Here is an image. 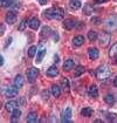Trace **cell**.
<instances>
[{"label":"cell","mask_w":117,"mask_h":123,"mask_svg":"<svg viewBox=\"0 0 117 123\" xmlns=\"http://www.w3.org/2000/svg\"><path fill=\"white\" fill-rule=\"evenodd\" d=\"M109 75H110V70L108 69L107 66H101L97 69V72H96V76H97L98 80H101V81L107 80L109 77Z\"/></svg>","instance_id":"obj_1"},{"label":"cell","mask_w":117,"mask_h":123,"mask_svg":"<svg viewBox=\"0 0 117 123\" xmlns=\"http://www.w3.org/2000/svg\"><path fill=\"white\" fill-rule=\"evenodd\" d=\"M110 39H111V35L108 32H102L98 35V41H99V45L102 47H107L109 45V42H110Z\"/></svg>","instance_id":"obj_2"},{"label":"cell","mask_w":117,"mask_h":123,"mask_svg":"<svg viewBox=\"0 0 117 123\" xmlns=\"http://www.w3.org/2000/svg\"><path fill=\"white\" fill-rule=\"evenodd\" d=\"M38 76H39V69L32 67V68H29L28 70H27V80H28V82H30V83H33L38 79Z\"/></svg>","instance_id":"obj_3"},{"label":"cell","mask_w":117,"mask_h":123,"mask_svg":"<svg viewBox=\"0 0 117 123\" xmlns=\"http://www.w3.org/2000/svg\"><path fill=\"white\" fill-rule=\"evenodd\" d=\"M18 87H15V86H11V87H7L6 88V90L4 92L5 95H6V97H14V96H17L18 95Z\"/></svg>","instance_id":"obj_4"},{"label":"cell","mask_w":117,"mask_h":123,"mask_svg":"<svg viewBox=\"0 0 117 123\" xmlns=\"http://www.w3.org/2000/svg\"><path fill=\"white\" fill-rule=\"evenodd\" d=\"M52 17H53V19H56V20L63 19V17H64V11L62 10V8H54V10H53V13H52Z\"/></svg>","instance_id":"obj_5"},{"label":"cell","mask_w":117,"mask_h":123,"mask_svg":"<svg viewBox=\"0 0 117 123\" xmlns=\"http://www.w3.org/2000/svg\"><path fill=\"white\" fill-rule=\"evenodd\" d=\"M88 53H89V59L90 60H96L99 55V53H98V49L95 47H90L88 49Z\"/></svg>","instance_id":"obj_6"},{"label":"cell","mask_w":117,"mask_h":123,"mask_svg":"<svg viewBox=\"0 0 117 123\" xmlns=\"http://www.w3.org/2000/svg\"><path fill=\"white\" fill-rule=\"evenodd\" d=\"M18 107H19V104L18 102H15V101H10V102H7V103L5 104V108H6V110L7 111H14L15 109H18Z\"/></svg>","instance_id":"obj_7"},{"label":"cell","mask_w":117,"mask_h":123,"mask_svg":"<svg viewBox=\"0 0 117 123\" xmlns=\"http://www.w3.org/2000/svg\"><path fill=\"white\" fill-rule=\"evenodd\" d=\"M6 22L10 24V25H13V24L17 22V15H15L14 12H8L6 14Z\"/></svg>","instance_id":"obj_8"},{"label":"cell","mask_w":117,"mask_h":123,"mask_svg":"<svg viewBox=\"0 0 117 123\" xmlns=\"http://www.w3.org/2000/svg\"><path fill=\"white\" fill-rule=\"evenodd\" d=\"M75 26H76V22H75L74 20L67 19L63 21V27L66 29H68V31H71L73 28H75Z\"/></svg>","instance_id":"obj_9"},{"label":"cell","mask_w":117,"mask_h":123,"mask_svg":"<svg viewBox=\"0 0 117 123\" xmlns=\"http://www.w3.org/2000/svg\"><path fill=\"white\" fill-rule=\"evenodd\" d=\"M45 55H46V48L42 46V47H41L39 50H38V56H36V60H35V62H36V63H40V62H41V61L43 60Z\"/></svg>","instance_id":"obj_10"},{"label":"cell","mask_w":117,"mask_h":123,"mask_svg":"<svg viewBox=\"0 0 117 123\" xmlns=\"http://www.w3.org/2000/svg\"><path fill=\"white\" fill-rule=\"evenodd\" d=\"M74 66H75L74 60H73V59H68V60H66V62L63 63V69L69 72V70H71V69L74 68Z\"/></svg>","instance_id":"obj_11"},{"label":"cell","mask_w":117,"mask_h":123,"mask_svg":"<svg viewBox=\"0 0 117 123\" xmlns=\"http://www.w3.org/2000/svg\"><path fill=\"white\" fill-rule=\"evenodd\" d=\"M28 25L32 29H38L40 27V20L38 18H32V19L29 20Z\"/></svg>","instance_id":"obj_12"},{"label":"cell","mask_w":117,"mask_h":123,"mask_svg":"<svg viewBox=\"0 0 117 123\" xmlns=\"http://www.w3.org/2000/svg\"><path fill=\"white\" fill-rule=\"evenodd\" d=\"M58 74V70L56 66H52L47 69V76H49V77H55Z\"/></svg>","instance_id":"obj_13"},{"label":"cell","mask_w":117,"mask_h":123,"mask_svg":"<svg viewBox=\"0 0 117 123\" xmlns=\"http://www.w3.org/2000/svg\"><path fill=\"white\" fill-rule=\"evenodd\" d=\"M73 43H74L75 47H80V46H82L84 43V38L82 35H77V37H75L73 39Z\"/></svg>","instance_id":"obj_14"},{"label":"cell","mask_w":117,"mask_h":123,"mask_svg":"<svg viewBox=\"0 0 117 123\" xmlns=\"http://www.w3.org/2000/svg\"><path fill=\"white\" fill-rule=\"evenodd\" d=\"M88 93H89V95H90L91 97H97L98 96V88L95 85H91L89 87V89H88Z\"/></svg>","instance_id":"obj_15"},{"label":"cell","mask_w":117,"mask_h":123,"mask_svg":"<svg viewBox=\"0 0 117 123\" xmlns=\"http://www.w3.org/2000/svg\"><path fill=\"white\" fill-rule=\"evenodd\" d=\"M50 92H52V94H53L54 97H60V95H61V88L56 85H53L52 88H50Z\"/></svg>","instance_id":"obj_16"},{"label":"cell","mask_w":117,"mask_h":123,"mask_svg":"<svg viewBox=\"0 0 117 123\" xmlns=\"http://www.w3.org/2000/svg\"><path fill=\"white\" fill-rule=\"evenodd\" d=\"M38 114L35 113V111H32V113L28 114V116H27V122L29 123H35L38 122Z\"/></svg>","instance_id":"obj_17"},{"label":"cell","mask_w":117,"mask_h":123,"mask_svg":"<svg viewBox=\"0 0 117 123\" xmlns=\"http://www.w3.org/2000/svg\"><path fill=\"white\" fill-rule=\"evenodd\" d=\"M20 116H21V111L19 110V108L18 109H15L14 111H12V122H18L20 120Z\"/></svg>","instance_id":"obj_18"},{"label":"cell","mask_w":117,"mask_h":123,"mask_svg":"<svg viewBox=\"0 0 117 123\" xmlns=\"http://www.w3.org/2000/svg\"><path fill=\"white\" fill-rule=\"evenodd\" d=\"M69 6H70L71 10L76 11V10H78V8H81V1H80V0H70Z\"/></svg>","instance_id":"obj_19"},{"label":"cell","mask_w":117,"mask_h":123,"mask_svg":"<svg viewBox=\"0 0 117 123\" xmlns=\"http://www.w3.org/2000/svg\"><path fill=\"white\" fill-rule=\"evenodd\" d=\"M81 115L84 116V117H90V116L93 115V109L89 108V107H86V108H83V109L81 110Z\"/></svg>","instance_id":"obj_20"},{"label":"cell","mask_w":117,"mask_h":123,"mask_svg":"<svg viewBox=\"0 0 117 123\" xmlns=\"http://www.w3.org/2000/svg\"><path fill=\"white\" fill-rule=\"evenodd\" d=\"M14 86L15 87H18V88H22V86H23V79H22V76L21 75H18L15 77V80H14Z\"/></svg>","instance_id":"obj_21"},{"label":"cell","mask_w":117,"mask_h":123,"mask_svg":"<svg viewBox=\"0 0 117 123\" xmlns=\"http://www.w3.org/2000/svg\"><path fill=\"white\" fill-rule=\"evenodd\" d=\"M88 39L90 41H95L96 39H98V34L96 31H89L88 32Z\"/></svg>","instance_id":"obj_22"},{"label":"cell","mask_w":117,"mask_h":123,"mask_svg":"<svg viewBox=\"0 0 117 123\" xmlns=\"http://www.w3.org/2000/svg\"><path fill=\"white\" fill-rule=\"evenodd\" d=\"M104 101H105L108 104H114L115 103V96L112 94H108L107 96L104 97Z\"/></svg>","instance_id":"obj_23"},{"label":"cell","mask_w":117,"mask_h":123,"mask_svg":"<svg viewBox=\"0 0 117 123\" xmlns=\"http://www.w3.org/2000/svg\"><path fill=\"white\" fill-rule=\"evenodd\" d=\"M86 72V68L82 66H78L76 69H75V77H78V76H81L83 73Z\"/></svg>","instance_id":"obj_24"},{"label":"cell","mask_w":117,"mask_h":123,"mask_svg":"<svg viewBox=\"0 0 117 123\" xmlns=\"http://www.w3.org/2000/svg\"><path fill=\"white\" fill-rule=\"evenodd\" d=\"M52 34V32H50V28H49L48 26H45L43 28H42V32H41V35L43 37V38H46V37H48Z\"/></svg>","instance_id":"obj_25"},{"label":"cell","mask_w":117,"mask_h":123,"mask_svg":"<svg viewBox=\"0 0 117 123\" xmlns=\"http://www.w3.org/2000/svg\"><path fill=\"white\" fill-rule=\"evenodd\" d=\"M36 52H38L36 46H32V47L28 49V56L29 57H34V55L36 54Z\"/></svg>","instance_id":"obj_26"},{"label":"cell","mask_w":117,"mask_h":123,"mask_svg":"<svg viewBox=\"0 0 117 123\" xmlns=\"http://www.w3.org/2000/svg\"><path fill=\"white\" fill-rule=\"evenodd\" d=\"M109 55L110 56H116L117 55V42L115 45H112V47H111L110 52H109Z\"/></svg>","instance_id":"obj_27"},{"label":"cell","mask_w":117,"mask_h":123,"mask_svg":"<svg viewBox=\"0 0 117 123\" xmlns=\"http://www.w3.org/2000/svg\"><path fill=\"white\" fill-rule=\"evenodd\" d=\"M27 19H23L21 22H20V25H19V31H23V29L26 28V26H27Z\"/></svg>","instance_id":"obj_28"},{"label":"cell","mask_w":117,"mask_h":123,"mask_svg":"<svg viewBox=\"0 0 117 123\" xmlns=\"http://www.w3.org/2000/svg\"><path fill=\"white\" fill-rule=\"evenodd\" d=\"M84 13H86L87 15H89V14L93 13V8H91L90 5H86V6H84Z\"/></svg>","instance_id":"obj_29"},{"label":"cell","mask_w":117,"mask_h":123,"mask_svg":"<svg viewBox=\"0 0 117 123\" xmlns=\"http://www.w3.org/2000/svg\"><path fill=\"white\" fill-rule=\"evenodd\" d=\"M108 120L109 121H112V122H116L117 121V116L115 115V114H108Z\"/></svg>","instance_id":"obj_30"},{"label":"cell","mask_w":117,"mask_h":123,"mask_svg":"<svg viewBox=\"0 0 117 123\" xmlns=\"http://www.w3.org/2000/svg\"><path fill=\"white\" fill-rule=\"evenodd\" d=\"M91 22L93 24H96V25H99L102 22V20H101V18H98V17H93L91 18Z\"/></svg>","instance_id":"obj_31"},{"label":"cell","mask_w":117,"mask_h":123,"mask_svg":"<svg viewBox=\"0 0 117 123\" xmlns=\"http://www.w3.org/2000/svg\"><path fill=\"white\" fill-rule=\"evenodd\" d=\"M11 2H12L11 0H1V6L2 7H8V6L12 5Z\"/></svg>","instance_id":"obj_32"},{"label":"cell","mask_w":117,"mask_h":123,"mask_svg":"<svg viewBox=\"0 0 117 123\" xmlns=\"http://www.w3.org/2000/svg\"><path fill=\"white\" fill-rule=\"evenodd\" d=\"M64 117L70 120V117H71V109H70V108H67V109H66V111H64Z\"/></svg>","instance_id":"obj_33"},{"label":"cell","mask_w":117,"mask_h":123,"mask_svg":"<svg viewBox=\"0 0 117 123\" xmlns=\"http://www.w3.org/2000/svg\"><path fill=\"white\" fill-rule=\"evenodd\" d=\"M62 86H63V88L64 89H67V90H69V82L67 79H64L63 81H62Z\"/></svg>","instance_id":"obj_34"},{"label":"cell","mask_w":117,"mask_h":123,"mask_svg":"<svg viewBox=\"0 0 117 123\" xmlns=\"http://www.w3.org/2000/svg\"><path fill=\"white\" fill-rule=\"evenodd\" d=\"M52 13H53V10L50 8V10H47L46 12H45V15H46L47 18H49V19H53V17H52Z\"/></svg>","instance_id":"obj_35"},{"label":"cell","mask_w":117,"mask_h":123,"mask_svg":"<svg viewBox=\"0 0 117 123\" xmlns=\"http://www.w3.org/2000/svg\"><path fill=\"white\" fill-rule=\"evenodd\" d=\"M38 2H39L40 5H46L48 2V0H38Z\"/></svg>","instance_id":"obj_36"},{"label":"cell","mask_w":117,"mask_h":123,"mask_svg":"<svg viewBox=\"0 0 117 123\" xmlns=\"http://www.w3.org/2000/svg\"><path fill=\"white\" fill-rule=\"evenodd\" d=\"M11 41H12V38H8V39H7V42H6V45H5V48H6L7 46H8V45H10Z\"/></svg>","instance_id":"obj_37"},{"label":"cell","mask_w":117,"mask_h":123,"mask_svg":"<svg viewBox=\"0 0 117 123\" xmlns=\"http://www.w3.org/2000/svg\"><path fill=\"white\" fill-rule=\"evenodd\" d=\"M114 86H115V87L117 88V76L115 77V79H114Z\"/></svg>","instance_id":"obj_38"},{"label":"cell","mask_w":117,"mask_h":123,"mask_svg":"<svg viewBox=\"0 0 117 123\" xmlns=\"http://www.w3.org/2000/svg\"><path fill=\"white\" fill-rule=\"evenodd\" d=\"M95 1H96L97 4H103V2H104V1H107V0H95Z\"/></svg>","instance_id":"obj_39"},{"label":"cell","mask_w":117,"mask_h":123,"mask_svg":"<svg viewBox=\"0 0 117 123\" xmlns=\"http://www.w3.org/2000/svg\"><path fill=\"white\" fill-rule=\"evenodd\" d=\"M4 31H5V26L2 25V26H1V35L4 34Z\"/></svg>","instance_id":"obj_40"},{"label":"cell","mask_w":117,"mask_h":123,"mask_svg":"<svg viewBox=\"0 0 117 123\" xmlns=\"http://www.w3.org/2000/svg\"><path fill=\"white\" fill-rule=\"evenodd\" d=\"M58 34H55V33H54V40H55V42H56V41H58Z\"/></svg>","instance_id":"obj_41"},{"label":"cell","mask_w":117,"mask_h":123,"mask_svg":"<svg viewBox=\"0 0 117 123\" xmlns=\"http://www.w3.org/2000/svg\"><path fill=\"white\" fill-rule=\"evenodd\" d=\"M115 61H116V65H117V55H116V60H115Z\"/></svg>","instance_id":"obj_42"}]
</instances>
